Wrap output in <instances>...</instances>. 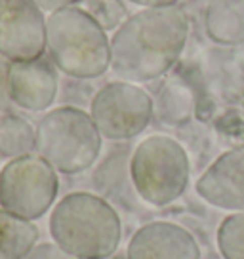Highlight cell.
<instances>
[{"label":"cell","mask_w":244,"mask_h":259,"mask_svg":"<svg viewBox=\"0 0 244 259\" xmlns=\"http://www.w3.org/2000/svg\"><path fill=\"white\" fill-rule=\"evenodd\" d=\"M46 52V14L34 0H0V57L25 61Z\"/></svg>","instance_id":"obj_8"},{"label":"cell","mask_w":244,"mask_h":259,"mask_svg":"<svg viewBox=\"0 0 244 259\" xmlns=\"http://www.w3.org/2000/svg\"><path fill=\"white\" fill-rule=\"evenodd\" d=\"M59 88L57 67L46 56L10 61L8 90L12 103L19 109L40 113L54 105Z\"/></svg>","instance_id":"obj_9"},{"label":"cell","mask_w":244,"mask_h":259,"mask_svg":"<svg viewBox=\"0 0 244 259\" xmlns=\"http://www.w3.org/2000/svg\"><path fill=\"white\" fill-rule=\"evenodd\" d=\"M34 134V153L65 176L90 170L103 147V136L90 113L71 105L48 111L38 120Z\"/></svg>","instance_id":"obj_4"},{"label":"cell","mask_w":244,"mask_h":259,"mask_svg":"<svg viewBox=\"0 0 244 259\" xmlns=\"http://www.w3.org/2000/svg\"><path fill=\"white\" fill-rule=\"evenodd\" d=\"M48 231L54 244L74 259H109L122 240V221L99 194L74 191L54 206Z\"/></svg>","instance_id":"obj_2"},{"label":"cell","mask_w":244,"mask_h":259,"mask_svg":"<svg viewBox=\"0 0 244 259\" xmlns=\"http://www.w3.org/2000/svg\"><path fill=\"white\" fill-rule=\"evenodd\" d=\"M187 2L195 4V6H204V8H206V4H208V2H212V0H187Z\"/></svg>","instance_id":"obj_21"},{"label":"cell","mask_w":244,"mask_h":259,"mask_svg":"<svg viewBox=\"0 0 244 259\" xmlns=\"http://www.w3.org/2000/svg\"><path fill=\"white\" fill-rule=\"evenodd\" d=\"M76 6H80L107 32L116 31L130 17L128 8L122 0H78Z\"/></svg>","instance_id":"obj_16"},{"label":"cell","mask_w":244,"mask_h":259,"mask_svg":"<svg viewBox=\"0 0 244 259\" xmlns=\"http://www.w3.org/2000/svg\"><path fill=\"white\" fill-rule=\"evenodd\" d=\"M204 31L214 44H244V0H212L204 8Z\"/></svg>","instance_id":"obj_12"},{"label":"cell","mask_w":244,"mask_h":259,"mask_svg":"<svg viewBox=\"0 0 244 259\" xmlns=\"http://www.w3.org/2000/svg\"><path fill=\"white\" fill-rule=\"evenodd\" d=\"M59 193L56 168L40 154L8 160L0 170V208L27 221L46 215Z\"/></svg>","instance_id":"obj_6"},{"label":"cell","mask_w":244,"mask_h":259,"mask_svg":"<svg viewBox=\"0 0 244 259\" xmlns=\"http://www.w3.org/2000/svg\"><path fill=\"white\" fill-rule=\"evenodd\" d=\"M38 4V8L48 16V14H54L57 10L69 8V6H74L78 0H34Z\"/></svg>","instance_id":"obj_19"},{"label":"cell","mask_w":244,"mask_h":259,"mask_svg":"<svg viewBox=\"0 0 244 259\" xmlns=\"http://www.w3.org/2000/svg\"><path fill=\"white\" fill-rule=\"evenodd\" d=\"M216 244L223 259H244V211L229 213L221 221Z\"/></svg>","instance_id":"obj_15"},{"label":"cell","mask_w":244,"mask_h":259,"mask_svg":"<svg viewBox=\"0 0 244 259\" xmlns=\"http://www.w3.org/2000/svg\"><path fill=\"white\" fill-rule=\"evenodd\" d=\"M126 259H200V246L185 227L151 221L132 235Z\"/></svg>","instance_id":"obj_11"},{"label":"cell","mask_w":244,"mask_h":259,"mask_svg":"<svg viewBox=\"0 0 244 259\" xmlns=\"http://www.w3.org/2000/svg\"><path fill=\"white\" fill-rule=\"evenodd\" d=\"M46 52L57 71L92 80L111 69V38L80 6L46 16Z\"/></svg>","instance_id":"obj_3"},{"label":"cell","mask_w":244,"mask_h":259,"mask_svg":"<svg viewBox=\"0 0 244 259\" xmlns=\"http://www.w3.org/2000/svg\"><path fill=\"white\" fill-rule=\"evenodd\" d=\"M141 8H156V6H168V4H178L179 0H130Z\"/></svg>","instance_id":"obj_20"},{"label":"cell","mask_w":244,"mask_h":259,"mask_svg":"<svg viewBox=\"0 0 244 259\" xmlns=\"http://www.w3.org/2000/svg\"><path fill=\"white\" fill-rule=\"evenodd\" d=\"M36 134L29 122L16 113H0V158H17L34 153Z\"/></svg>","instance_id":"obj_14"},{"label":"cell","mask_w":244,"mask_h":259,"mask_svg":"<svg viewBox=\"0 0 244 259\" xmlns=\"http://www.w3.org/2000/svg\"><path fill=\"white\" fill-rule=\"evenodd\" d=\"M189 38V17L179 4L141 8L111 36V71L118 80L143 84L179 61Z\"/></svg>","instance_id":"obj_1"},{"label":"cell","mask_w":244,"mask_h":259,"mask_svg":"<svg viewBox=\"0 0 244 259\" xmlns=\"http://www.w3.org/2000/svg\"><path fill=\"white\" fill-rule=\"evenodd\" d=\"M38 227L0 208V259H23L38 244Z\"/></svg>","instance_id":"obj_13"},{"label":"cell","mask_w":244,"mask_h":259,"mask_svg":"<svg viewBox=\"0 0 244 259\" xmlns=\"http://www.w3.org/2000/svg\"><path fill=\"white\" fill-rule=\"evenodd\" d=\"M206 204L225 211H244V145L221 153L195 183Z\"/></svg>","instance_id":"obj_10"},{"label":"cell","mask_w":244,"mask_h":259,"mask_svg":"<svg viewBox=\"0 0 244 259\" xmlns=\"http://www.w3.org/2000/svg\"><path fill=\"white\" fill-rule=\"evenodd\" d=\"M155 101L139 84L126 80L107 82L90 103V116L99 134L113 141L139 136L153 120Z\"/></svg>","instance_id":"obj_7"},{"label":"cell","mask_w":244,"mask_h":259,"mask_svg":"<svg viewBox=\"0 0 244 259\" xmlns=\"http://www.w3.org/2000/svg\"><path fill=\"white\" fill-rule=\"evenodd\" d=\"M191 160L178 139L162 134L139 141L130 158V181L143 202L162 208L187 191Z\"/></svg>","instance_id":"obj_5"},{"label":"cell","mask_w":244,"mask_h":259,"mask_svg":"<svg viewBox=\"0 0 244 259\" xmlns=\"http://www.w3.org/2000/svg\"><path fill=\"white\" fill-rule=\"evenodd\" d=\"M8 63L0 57V113H10V107L14 105L8 90Z\"/></svg>","instance_id":"obj_18"},{"label":"cell","mask_w":244,"mask_h":259,"mask_svg":"<svg viewBox=\"0 0 244 259\" xmlns=\"http://www.w3.org/2000/svg\"><path fill=\"white\" fill-rule=\"evenodd\" d=\"M23 259H74L54 242H38Z\"/></svg>","instance_id":"obj_17"}]
</instances>
